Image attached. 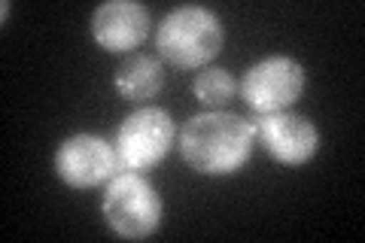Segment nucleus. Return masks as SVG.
Masks as SVG:
<instances>
[{
  "label": "nucleus",
  "instance_id": "nucleus-1",
  "mask_svg": "<svg viewBox=\"0 0 365 243\" xmlns=\"http://www.w3.org/2000/svg\"><path fill=\"white\" fill-rule=\"evenodd\" d=\"M256 137L250 122L235 113H198L177 134L182 161L201 177H232L253 155Z\"/></svg>",
  "mask_w": 365,
  "mask_h": 243
},
{
  "label": "nucleus",
  "instance_id": "nucleus-2",
  "mask_svg": "<svg viewBox=\"0 0 365 243\" xmlns=\"http://www.w3.org/2000/svg\"><path fill=\"white\" fill-rule=\"evenodd\" d=\"M225 31L216 13L207 6H177L162 19L155 33L158 58H165L177 71L207 67L222 52Z\"/></svg>",
  "mask_w": 365,
  "mask_h": 243
},
{
  "label": "nucleus",
  "instance_id": "nucleus-3",
  "mask_svg": "<svg viewBox=\"0 0 365 243\" xmlns=\"http://www.w3.org/2000/svg\"><path fill=\"white\" fill-rule=\"evenodd\" d=\"M101 213L119 237L146 240L162 225L165 204L150 180H143L134 170H122L107 182L104 198H101Z\"/></svg>",
  "mask_w": 365,
  "mask_h": 243
},
{
  "label": "nucleus",
  "instance_id": "nucleus-4",
  "mask_svg": "<svg viewBox=\"0 0 365 243\" xmlns=\"http://www.w3.org/2000/svg\"><path fill=\"white\" fill-rule=\"evenodd\" d=\"M174 140H177V128L168 110H158V107L134 110L131 115H125V122L116 131V143H113L119 173L153 170L158 161H165Z\"/></svg>",
  "mask_w": 365,
  "mask_h": 243
},
{
  "label": "nucleus",
  "instance_id": "nucleus-5",
  "mask_svg": "<svg viewBox=\"0 0 365 243\" xmlns=\"http://www.w3.org/2000/svg\"><path fill=\"white\" fill-rule=\"evenodd\" d=\"M304 67L287 55H268L256 61L250 71L244 73L241 86V98L247 100L250 110H256L259 115L265 113H283L289 110L304 91Z\"/></svg>",
  "mask_w": 365,
  "mask_h": 243
},
{
  "label": "nucleus",
  "instance_id": "nucleus-6",
  "mask_svg": "<svg viewBox=\"0 0 365 243\" xmlns=\"http://www.w3.org/2000/svg\"><path fill=\"white\" fill-rule=\"evenodd\" d=\"M250 128H253L259 146L277 165H287V167L307 165L319 149V134L314 128V122L299 113L283 110V113L256 115V122H250Z\"/></svg>",
  "mask_w": 365,
  "mask_h": 243
},
{
  "label": "nucleus",
  "instance_id": "nucleus-7",
  "mask_svg": "<svg viewBox=\"0 0 365 243\" xmlns=\"http://www.w3.org/2000/svg\"><path fill=\"white\" fill-rule=\"evenodd\" d=\"M55 173L71 189L104 186L119 173L116 149L95 134H73L55 149Z\"/></svg>",
  "mask_w": 365,
  "mask_h": 243
},
{
  "label": "nucleus",
  "instance_id": "nucleus-8",
  "mask_svg": "<svg viewBox=\"0 0 365 243\" xmlns=\"http://www.w3.org/2000/svg\"><path fill=\"white\" fill-rule=\"evenodd\" d=\"M150 33V9L134 0H110L91 13V37L104 52L131 55Z\"/></svg>",
  "mask_w": 365,
  "mask_h": 243
},
{
  "label": "nucleus",
  "instance_id": "nucleus-9",
  "mask_svg": "<svg viewBox=\"0 0 365 243\" xmlns=\"http://www.w3.org/2000/svg\"><path fill=\"white\" fill-rule=\"evenodd\" d=\"M113 86H116V91L125 100L143 103L162 91L165 71H162V64H158V58L143 55V52H131V55H125L119 67L113 71Z\"/></svg>",
  "mask_w": 365,
  "mask_h": 243
},
{
  "label": "nucleus",
  "instance_id": "nucleus-10",
  "mask_svg": "<svg viewBox=\"0 0 365 243\" xmlns=\"http://www.w3.org/2000/svg\"><path fill=\"white\" fill-rule=\"evenodd\" d=\"M192 91H195V98L204 103V107L222 110L225 103H232L237 83L232 79V73L222 71V67H204V71L195 76V83H192Z\"/></svg>",
  "mask_w": 365,
  "mask_h": 243
}]
</instances>
